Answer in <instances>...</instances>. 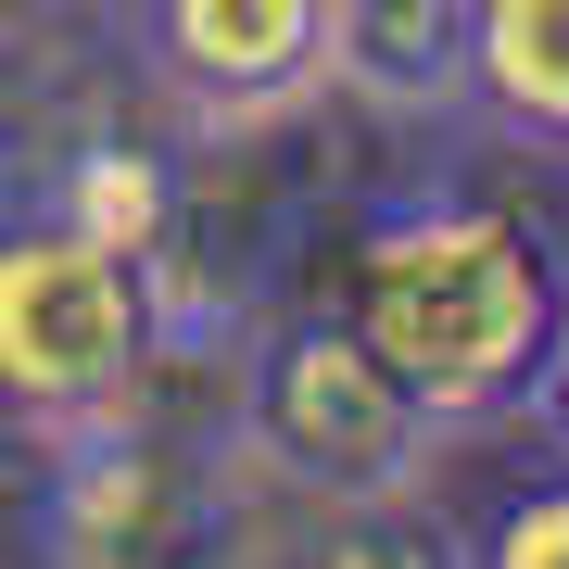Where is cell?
Segmentation results:
<instances>
[{
	"instance_id": "obj_1",
	"label": "cell",
	"mask_w": 569,
	"mask_h": 569,
	"mask_svg": "<svg viewBox=\"0 0 569 569\" xmlns=\"http://www.w3.org/2000/svg\"><path fill=\"white\" fill-rule=\"evenodd\" d=\"M355 342L430 406V430H481L531 406L557 317V253L481 190H406L355 228Z\"/></svg>"
},
{
	"instance_id": "obj_2",
	"label": "cell",
	"mask_w": 569,
	"mask_h": 569,
	"mask_svg": "<svg viewBox=\"0 0 569 569\" xmlns=\"http://www.w3.org/2000/svg\"><path fill=\"white\" fill-rule=\"evenodd\" d=\"M164 342H178V266L164 253H127L51 203L0 216V418L13 430L140 406Z\"/></svg>"
},
{
	"instance_id": "obj_3",
	"label": "cell",
	"mask_w": 569,
	"mask_h": 569,
	"mask_svg": "<svg viewBox=\"0 0 569 569\" xmlns=\"http://www.w3.org/2000/svg\"><path fill=\"white\" fill-rule=\"evenodd\" d=\"M26 569H228V481L164 418L102 406L39 430Z\"/></svg>"
},
{
	"instance_id": "obj_4",
	"label": "cell",
	"mask_w": 569,
	"mask_h": 569,
	"mask_svg": "<svg viewBox=\"0 0 569 569\" xmlns=\"http://www.w3.org/2000/svg\"><path fill=\"white\" fill-rule=\"evenodd\" d=\"M241 430H253V456L279 468L291 493H317V507L406 493L418 468H430V443H443L430 406L355 342V317H279V329H266L253 392H241Z\"/></svg>"
},
{
	"instance_id": "obj_5",
	"label": "cell",
	"mask_w": 569,
	"mask_h": 569,
	"mask_svg": "<svg viewBox=\"0 0 569 569\" xmlns=\"http://www.w3.org/2000/svg\"><path fill=\"white\" fill-rule=\"evenodd\" d=\"M140 51L190 114L253 127L329 89V0H152Z\"/></svg>"
},
{
	"instance_id": "obj_6",
	"label": "cell",
	"mask_w": 569,
	"mask_h": 569,
	"mask_svg": "<svg viewBox=\"0 0 569 569\" xmlns=\"http://www.w3.org/2000/svg\"><path fill=\"white\" fill-rule=\"evenodd\" d=\"M468 26L481 0H329V89L380 114H468Z\"/></svg>"
},
{
	"instance_id": "obj_7",
	"label": "cell",
	"mask_w": 569,
	"mask_h": 569,
	"mask_svg": "<svg viewBox=\"0 0 569 569\" xmlns=\"http://www.w3.org/2000/svg\"><path fill=\"white\" fill-rule=\"evenodd\" d=\"M468 114L507 152L569 164V0H481V26H468Z\"/></svg>"
},
{
	"instance_id": "obj_8",
	"label": "cell",
	"mask_w": 569,
	"mask_h": 569,
	"mask_svg": "<svg viewBox=\"0 0 569 569\" xmlns=\"http://www.w3.org/2000/svg\"><path fill=\"white\" fill-rule=\"evenodd\" d=\"M291 569H481V531H456L406 481V493H355V507H329L317 545L291 557Z\"/></svg>"
},
{
	"instance_id": "obj_9",
	"label": "cell",
	"mask_w": 569,
	"mask_h": 569,
	"mask_svg": "<svg viewBox=\"0 0 569 569\" xmlns=\"http://www.w3.org/2000/svg\"><path fill=\"white\" fill-rule=\"evenodd\" d=\"M481 569H569V468L557 481H519L481 531Z\"/></svg>"
},
{
	"instance_id": "obj_10",
	"label": "cell",
	"mask_w": 569,
	"mask_h": 569,
	"mask_svg": "<svg viewBox=\"0 0 569 569\" xmlns=\"http://www.w3.org/2000/svg\"><path fill=\"white\" fill-rule=\"evenodd\" d=\"M531 406H545V430L569 443V266H557V317H545V367H531Z\"/></svg>"
}]
</instances>
